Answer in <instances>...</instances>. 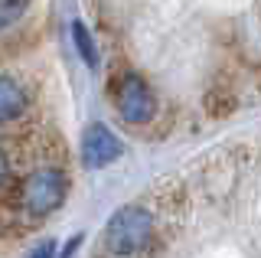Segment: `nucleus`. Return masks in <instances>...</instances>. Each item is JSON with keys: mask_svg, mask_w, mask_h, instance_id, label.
I'll use <instances>...</instances> for the list:
<instances>
[{"mask_svg": "<svg viewBox=\"0 0 261 258\" xmlns=\"http://www.w3.org/2000/svg\"><path fill=\"white\" fill-rule=\"evenodd\" d=\"M153 236V216L144 206H121L105 225V248L118 258H127L150 242Z\"/></svg>", "mask_w": 261, "mask_h": 258, "instance_id": "nucleus-2", "label": "nucleus"}, {"mask_svg": "<svg viewBox=\"0 0 261 258\" xmlns=\"http://www.w3.org/2000/svg\"><path fill=\"white\" fill-rule=\"evenodd\" d=\"M65 193H69V176L59 167H36L33 173H27V180H20V209L39 219L62 206Z\"/></svg>", "mask_w": 261, "mask_h": 258, "instance_id": "nucleus-3", "label": "nucleus"}, {"mask_svg": "<svg viewBox=\"0 0 261 258\" xmlns=\"http://www.w3.org/2000/svg\"><path fill=\"white\" fill-rule=\"evenodd\" d=\"M33 0H0V23H4V30H13L16 23L27 17Z\"/></svg>", "mask_w": 261, "mask_h": 258, "instance_id": "nucleus-7", "label": "nucleus"}, {"mask_svg": "<svg viewBox=\"0 0 261 258\" xmlns=\"http://www.w3.org/2000/svg\"><path fill=\"white\" fill-rule=\"evenodd\" d=\"M82 239H85V236H75V239H72L69 245H65V252H62V258H72V255H75V248L82 245Z\"/></svg>", "mask_w": 261, "mask_h": 258, "instance_id": "nucleus-9", "label": "nucleus"}, {"mask_svg": "<svg viewBox=\"0 0 261 258\" xmlns=\"http://www.w3.org/2000/svg\"><path fill=\"white\" fill-rule=\"evenodd\" d=\"M108 95L118 108L121 121L141 127V124H150L153 115H157V95L153 88L147 85V79L134 69H118L108 82Z\"/></svg>", "mask_w": 261, "mask_h": 258, "instance_id": "nucleus-1", "label": "nucleus"}, {"mask_svg": "<svg viewBox=\"0 0 261 258\" xmlns=\"http://www.w3.org/2000/svg\"><path fill=\"white\" fill-rule=\"evenodd\" d=\"M27 111H30V88L23 85L13 72H7V75L0 79V118H4V124H13V121L23 118Z\"/></svg>", "mask_w": 261, "mask_h": 258, "instance_id": "nucleus-5", "label": "nucleus"}, {"mask_svg": "<svg viewBox=\"0 0 261 258\" xmlns=\"http://www.w3.org/2000/svg\"><path fill=\"white\" fill-rule=\"evenodd\" d=\"M72 43H75V53L82 56V62L88 69H98V46H95L92 33H88V27L82 20H72Z\"/></svg>", "mask_w": 261, "mask_h": 258, "instance_id": "nucleus-6", "label": "nucleus"}, {"mask_svg": "<svg viewBox=\"0 0 261 258\" xmlns=\"http://www.w3.org/2000/svg\"><path fill=\"white\" fill-rule=\"evenodd\" d=\"M30 258H56V242L49 239V242H43V245H36L30 252Z\"/></svg>", "mask_w": 261, "mask_h": 258, "instance_id": "nucleus-8", "label": "nucleus"}, {"mask_svg": "<svg viewBox=\"0 0 261 258\" xmlns=\"http://www.w3.org/2000/svg\"><path fill=\"white\" fill-rule=\"evenodd\" d=\"M121 154H124V144L118 141V134L108 124L95 121V124L85 127V134H82V164L88 170H101V167L114 164Z\"/></svg>", "mask_w": 261, "mask_h": 258, "instance_id": "nucleus-4", "label": "nucleus"}]
</instances>
